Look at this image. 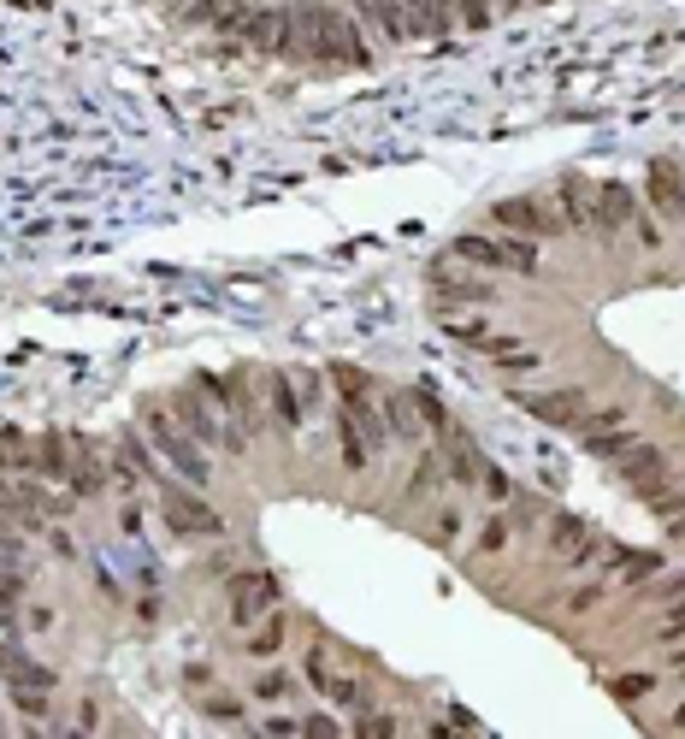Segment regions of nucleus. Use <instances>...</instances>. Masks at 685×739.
I'll return each instance as SVG.
<instances>
[{"mask_svg":"<svg viewBox=\"0 0 685 739\" xmlns=\"http://www.w3.org/2000/svg\"><path fill=\"white\" fill-rule=\"evenodd\" d=\"M284 48H302L308 60H349V66H367V48H361L355 24H349L337 6H319V0H302V6L290 12Z\"/></svg>","mask_w":685,"mask_h":739,"instance_id":"f257e3e1","label":"nucleus"},{"mask_svg":"<svg viewBox=\"0 0 685 739\" xmlns=\"http://www.w3.org/2000/svg\"><path fill=\"white\" fill-rule=\"evenodd\" d=\"M142 432H148V438H154V450H160V456H166V462H172V468L184 473L189 485H207V456H201V444H195V438H189L184 426H178V420H172V414H160V408H148V414H142Z\"/></svg>","mask_w":685,"mask_h":739,"instance_id":"f03ea898","label":"nucleus"},{"mask_svg":"<svg viewBox=\"0 0 685 739\" xmlns=\"http://www.w3.org/2000/svg\"><path fill=\"white\" fill-rule=\"evenodd\" d=\"M160 515H166V527L184 538H219L225 533V521L201 503V497H189V491H178V485H166L160 491Z\"/></svg>","mask_w":685,"mask_h":739,"instance_id":"7ed1b4c3","label":"nucleus"},{"mask_svg":"<svg viewBox=\"0 0 685 739\" xmlns=\"http://www.w3.org/2000/svg\"><path fill=\"white\" fill-rule=\"evenodd\" d=\"M272 604H278V580H272V574H237V580H231V621H237V627L260 621Z\"/></svg>","mask_w":685,"mask_h":739,"instance_id":"20e7f679","label":"nucleus"},{"mask_svg":"<svg viewBox=\"0 0 685 739\" xmlns=\"http://www.w3.org/2000/svg\"><path fill=\"white\" fill-rule=\"evenodd\" d=\"M514 403L526 408L532 420H550V426H573L585 414V391H514Z\"/></svg>","mask_w":685,"mask_h":739,"instance_id":"39448f33","label":"nucleus"},{"mask_svg":"<svg viewBox=\"0 0 685 739\" xmlns=\"http://www.w3.org/2000/svg\"><path fill=\"white\" fill-rule=\"evenodd\" d=\"M550 550L567 556V562H591L597 556V538H591V527L579 515H550Z\"/></svg>","mask_w":685,"mask_h":739,"instance_id":"423d86ee","label":"nucleus"},{"mask_svg":"<svg viewBox=\"0 0 685 739\" xmlns=\"http://www.w3.org/2000/svg\"><path fill=\"white\" fill-rule=\"evenodd\" d=\"M491 219H497L502 231H526V237H550V231H556V219H550L538 202H526V196H508V202H497V213H491Z\"/></svg>","mask_w":685,"mask_h":739,"instance_id":"0eeeda50","label":"nucleus"},{"mask_svg":"<svg viewBox=\"0 0 685 739\" xmlns=\"http://www.w3.org/2000/svg\"><path fill=\"white\" fill-rule=\"evenodd\" d=\"M650 207L662 213V219H680L685 213V178L674 160H656L650 166Z\"/></svg>","mask_w":685,"mask_h":739,"instance_id":"6e6552de","label":"nucleus"},{"mask_svg":"<svg viewBox=\"0 0 685 739\" xmlns=\"http://www.w3.org/2000/svg\"><path fill=\"white\" fill-rule=\"evenodd\" d=\"M479 349H485V361L502 367V373H538V367H544V355H538L532 343H520V337H497V332H491Z\"/></svg>","mask_w":685,"mask_h":739,"instance_id":"1a4fd4ad","label":"nucleus"},{"mask_svg":"<svg viewBox=\"0 0 685 739\" xmlns=\"http://www.w3.org/2000/svg\"><path fill=\"white\" fill-rule=\"evenodd\" d=\"M402 24H408V36H449L455 6L449 0H402Z\"/></svg>","mask_w":685,"mask_h":739,"instance_id":"9d476101","label":"nucleus"},{"mask_svg":"<svg viewBox=\"0 0 685 739\" xmlns=\"http://www.w3.org/2000/svg\"><path fill=\"white\" fill-rule=\"evenodd\" d=\"M632 213H638V207H632V190H626V184H615V178H609V184H597V207H591V225H597L603 237H615V231H621Z\"/></svg>","mask_w":685,"mask_h":739,"instance_id":"9b49d317","label":"nucleus"},{"mask_svg":"<svg viewBox=\"0 0 685 739\" xmlns=\"http://www.w3.org/2000/svg\"><path fill=\"white\" fill-rule=\"evenodd\" d=\"M626 473V485L632 491H644V485H656V479H668V456H662V444H632L626 456H615Z\"/></svg>","mask_w":685,"mask_h":739,"instance_id":"f8f14e48","label":"nucleus"},{"mask_svg":"<svg viewBox=\"0 0 685 739\" xmlns=\"http://www.w3.org/2000/svg\"><path fill=\"white\" fill-rule=\"evenodd\" d=\"M337 444H343V468H349V473H367V462H373V444H367V432L355 426V414H349V408H337Z\"/></svg>","mask_w":685,"mask_h":739,"instance_id":"ddd939ff","label":"nucleus"},{"mask_svg":"<svg viewBox=\"0 0 685 739\" xmlns=\"http://www.w3.org/2000/svg\"><path fill=\"white\" fill-rule=\"evenodd\" d=\"M178 426H184L195 444H225V438H231V432H219L213 408L201 403V397H184V403H178Z\"/></svg>","mask_w":685,"mask_h":739,"instance_id":"4468645a","label":"nucleus"},{"mask_svg":"<svg viewBox=\"0 0 685 739\" xmlns=\"http://www.w3.org/2000/svg\"><path fill=\"white\" fill-rule=\"evenodd\" d=\"M0 674H6L12 686H42V692L54 686V674L42 669V663H30V657H24L18 645H6V639H0Z\"/></svg>","mask_w":685,"mask_h":739,"instance_id":"2eb2a0df","label":"nucleus"},{"mask_svg":"<svg viewBox=\"0 0 685 739\" xmlns=\"http://www.w3.org/2000/svg\"><path fill=\"white\" fill-rule=\"evenodd\" d=\"M609 568L626 574V580H650V574L662 568V556H656V550H626V544H615V550H609Z\"/></svg>","mask_w":685,"mask_h":739,"instance_id":"dca6fc26","label":"nucleus"},{"mask_svg":"<svg viewBox=\"0 0 685 739\" xmlns=\"http://www.w3.org/2000/svg\"><path fill=\"white\" fill-rule=\"evenodd\" d=\"M449 255L455 261H473V267H502V237H455Z\"/></svg>","mask_w":685,"mask_h":739,"instance_id":"f3484780","label":"nucleus"},{"mask_svg":"<svg viewBox=\"0 0 685 739\" xmlns=\"http://www.w3.org/2000/svg\"><path fill=\"white\" fill-rule=\"evenodd\" d=\"M272 408H278V420H284V426H302V420H308V403L296 397L290 373H272Z\"/></svg>","mask_w":685,"mask_h":739,"instance_id":"a211bd4d","label":"nucleus"},{"mask_svg":"<svg viewBox=\"0 0 685 739\" xmlns=\"http://www.w3.org/2000/svg\"><path fill=\"white\" fill-rule=\"evenodd\" d=\"M432 290L455 296V302H491V284H485V278H449V272H432Z\"/></svg>","mask_w":685,"mask_h":739,"instance_id":"6ab92c4d","label":"nucleus"},{"mask_svg":"<svg viewBox=\"0 0 685 739\" xmlns=\"http://www.w3.org/2000/svg\"><path fill=\"white\" fill-rule=\"evenodd\" d=\"M384 432H390V438H402V444H414V438H420V420H414L408 397H390V403H384Z\"/></svg>","mask_w":685,"mask_h":739,"instance_id":"aec40b11","label":"nucleus"},{"mask_svg":"<svg viewBox=\"0 0 685 739\" xmlns=\"http://www.w3.org/2000/svg\"><path fill=\"white\" fill-rule=\"evenodd\" d=\"M632 444H638V438H632V426H609V432H591V438H585V450H591V456H603V462L626 456Z\"/></svg>","mask_w":685,"mask_h":739,"instance_id":"412c9836","label":"nucleus"},{"mask_svg":"<svg viewBox=\"0 0 685 739\" xmlns=\"http://www.w3.org/2000/svg\"><path fill=\"white\" fill-rule=\"evenodd\" d=\"M284 651V615H266L249 633V657H278Z\"/></svg>","mask_w":685,"mask_h":739,"instance_id":"4be33fe9","label":"nucleus"},{"mask_svg":"<svg viewBox=\"0 0 685 739\" xmlns=\"http://www.w3.org/2000/svg\"><path fill=\"white\" fill-rule=\"evenodd\" d=\"M325 698H331V704H349V710H367V704H373V698H367V686H361V680H343V674H331Z\"/></svg>","mask_w":685,"mask_h":739,"instance_id":"5701e85b","label":"nucleus"},{"mask_svg":"<svg viewBox=\"0 0 685 739\" xmlns=\"http://www.w3.org/2000/svg\"><path fill=\"white\" fill-rule=\"evenodd\" d=\"M502 267H514V272H532V267H538V249H532L526 237H502Z\"/></svg>","mask_w":685,"mask_h":739,"instance_id":"b1692460","label":"nucleus"},{"mask_svg":"<svg viewBox=\"0 0 685 739\" xmlns=\"http://www.w3.org/2000/svg\"><path fill=\"white\" fill-rule=\"evenodd\" d=\"M573 426H579V438H591V432H609V426H626V408H597V414H579Z\"/></svg>","mask_w":685,"mask_h":739,"instance_id":"393cba45","label":"nucleus"},{"mask_svg":"<svg viewBox=\"0 0 685 739\" xmlns=\"http://www.w3.org/2000/svg\"><path fill=\"white\" fill-rule=\"evenodd\" d=\"M302 674H308L313 692H325V686H331V657H325V645H313L308 657H302Z\"/></svg>","mask_w":685,"mask_h":739,"instance_id":"a878e982","label":"nucleus"},{"mask_svg":"<svg viewBox=\"0 0 685 739\" xmlns=\"http://www.w3.org/2000/svg\"><path fill=\"white\" fill-rule=\"evenodd\" d=\"M650 692H656V674H621V680H615V698H621V704H638V698H650Z\"/></svg>","mask_w":685,"mask_h":739,"instance_id":"bb28decb","label":"nucleus"},{"mask_svg":"<svg viewBox=\"0 0 685 739\" xmlns=\"http://www.w3.org/2000/svg\"><path fill=\"white\" fill-rule=\"evenodd\" d=\"M443 332L455 337V343H473V349H479V343L491 337V320H443Z\"/></svg>","mask_w":685,"mask_h":739,"instance_id":"cd10ccee","label":"nucleus"},{"mask_svg":"<svg viewBox=\"0 0 685 739\" xmlns=\"http://www.w3.org/2000/svg\"><path fill=\"white\" fill-rule=\"evenodd\" d=\"M449 473H455V479H479V462H473V444H467V438H455V450H449Z\"/></svg>","mask_w":685,"mask_h":739,"instance_id":"c85d7f7f","label":"nucleus"},{"mask_svg":"<svg viewBox=\"0 0 685 739\" xmlns=\"http://www.w3.org/2000/svg\"><path fill=\"white\" fill-rule=\"evenodd\" d=\"M290 686H296L290 674H260V680H254V698H260V704H278Z\"/></svg>","mask_w":685,"mask_h":739,"instance_id":"c756f323","label":"nucleus"},{"mask_svg":"<svg viewBox=\"0 0 685 739\" xmlns=\"http://www.w3.org/2000/svg\"><path fill=\"white\" fill-rule=\"evenodd\" d=\"M455 6H461V24H467V30H485L491 12H497V0H455Z\"/></svg>","mask_w":685,"mask_h":739,"instance_id":"7c9ffc66","label":"nucleus"},{"mask_svg":"<svg viewBox=\"0 0 685 739\" xmlns=\"http://www.w3.org/2000/svg\"><path fill=\"white\" fill-rule=\"evenodd\" d=\"M656 639H662L668 651H674V645H685V598H680V604H674V615H668V621L656 627Z\"/></svg>","mask_w":685,"mask_h":739,"instance_id":"2f4dec72","label":"nucleus"},{"mask_svg":"<svg viewBox=\"0 0 685 739\" xmlns=\"http://www.w3.org/2000/svg\"><path fill=\"white\" fill-rule=\"evenodd\" d=\"M561 207H567V219H573V225H585V219H591V207H585V190H579L573 178L561 184Z\"/></svg>","mask_w":685,"mask_h":739,"instance_id":"473e14b6","label":"nucleus"},{"mask_svg":"<svg viewBox=\"0 0 685 739\" xmlns=\"http://www.w3.org/2000/svg\"><path fill=\"white\" fill-rule=\"evenodd\" d=\"M644 598H650V604H680V598H685V574H674V580H656Z\"/></svg>","mask_w":685,"mask_h":739,"instance_id":"72a5a7b5","label":"nucleus"},{"mask_svg":"<svg viewBox=\"0 0 685 739\" xmlns=\"http://www.w3.org/2000/svg\"><path fill=\"white\" fill-rule=\"evenodd\" d=\"M502 544H508V521H502V515H491V521L479 527V550L491 556V550H502Z\"/></svg>","mask_w":685,"mask_h":739,"instance_id":"f704fd0d","label":"nucleus"},{"mask_svg":"<svg viewBox=\"0 0 685 739\" xmlns=\"http://www.w3.org/2000/svg\"><path fill=\"white\" fill-rule=\"evenodd\" d=\"M603 604V586H597V580H591V586H573V592H567V609H573V615H585V609H597Z\"/></svg>","mask_w":685,"mask_h":739,"instance_id":"c9c22d12","label":"nucleus"},{"mask_svg":"<svg viewBox=\"0 0 685 739\" xmlns=\"http://www.w3.org/2000/svg\"><path fill=\"white\" fill-rule=\"evenodd\" d=\"M455 533H461V515H455V509H443V515H437V527H432V544H449Z\"/></svg>","mask_w":685,"mask_h":739,"instance_id":"e433bc0d","label":"nucleus"},{"mask_svg":"<svg viewBox=\"0 0 685 739\" xmlns=\"http://www.w3.org/2000/svg\"><path fill=\"white\" fill-rule=\"evenodd\" d=\"M479 479H485V491H491V497H508V473H502V468H485Z\"/></svg>","mask_w":685,"mask_h":739,"instance_id":"4c0bfd02","label":"nucleus"},{"mask_svg":"<svg viewBox=\"0 0 685 739\" xmlns=\"http://www.w3.org/2000/svg\"><path fill=\"white\" fill-rule=\"evenodd\" d=\"M302 734H337V722H331V716H308V722H302Z\"/></svg>","mask_w":685,"mask_h":739,"instance_id":"58836bf2","label":"nucleus"},{"mask_svg":"<svg viewBox=\"0 0 685 739\" xmlns=\"http://www.w3.org/2000/svg\"><path fill=\"white\" fill-rule=\"evenodd\" d=\"M266 734H302V722H290V716H272V722H266Z\"/></svg>","mask_w":685,"mask_h":739,"instance_id":"ea45409f","label":"nucleus"},{"mask_svg":"<svg viewBox=\"0 0 685 739\" xmlns=\"http://www.w3.org/2000/svg\"><path fill=\"white\" fill-rule=\"evenodd\" d=\"M674 674H680V680H685V651H680V657H674Z\"/></svg>","mask_w":685,"mask_h":739,"instance_id":"a19ab883","label":"nucleus"},{"mask_svg":"<svg viewBox=\"0 0 685 739\" xmlns=\"http://www.w3.org/2000/svg\"><path fill=\"white\" fill-rule=\"evenodd\" d=\"M674 728H685V704H680V710H674Z\"/></svg>","mask_w":685,"mask_h":739,"instance_id":"79ce46f5","label":"nucleus"},{"mask_svg":"<svg viewBox=\"0 0 685 739\" xmlns=\"http://www.w3.org/2000/svg\"><path fill=\"white\" fill-rule=\"evenodd\" d=\"M497 6H520V0H497Z\"/></svg>","mask_w":685,"mask_h":739,"instance_id":"37998d69","label":"nucleus"}]
</instances>
